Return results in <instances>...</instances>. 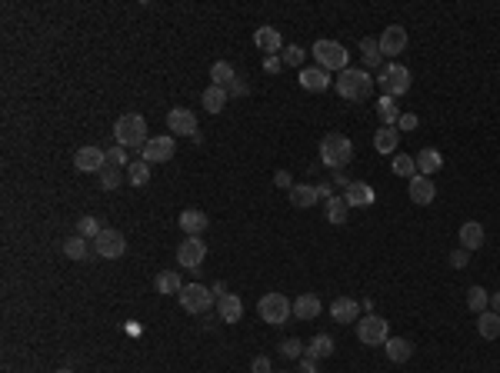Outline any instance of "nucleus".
<instances>
[{
    "label": "nucleus",
    "mask_w": 500,
    "mask_h": 373,
    "mask_svg": "<svg viewBox=\"0 0 500 373\" xmlns=\"http://www.w3.org/2000/svg\"><path fill=\"white\" fill-rule=\"evenodd\" d=\"M334 90L340 94L344 100H367L371 97V90H374V77L367 74V70H360V67H347L344 74L334 80Z\"/></svg>",
    "instance_id": "nucleus-1"
},
{
    "label": "nucleus",
    "mask_w": 500,
    "mask_h": 373,
    "mask_svg": "<svg viewBox=\"0 0 500 373\" xmlns=\"http://www.w3.org/2000/svg\"><path fill=\"white\" fill-rule=\"evenodd\" d=\"M114 140H117V147L124 150H134V147H147V120L140 117V114H124L117 124H114Z\"/></svg>",
    "instance_id": "nucleus-2"
},
{
    "label": "nucleus",
    "mask_w": 500,
    "mask_h": 373,
    "mask_svg": "<svg viewBox=\"0 0 500 373\" xmlns=\"http://www.w3.org/2000/svg\"><path fill=\"white\" fill-rule=\"evenodd\" d=\"M321 160H324L330 170H344L350 160H353V144H350L344 133H327L321 140Z\"/></svg>",
    "instance_id": "nucleus-3"
},
{
    "label": "nucleus",
    "mask_w": 500,
    "mask_h": 373,
    "mask_svg": "<svg viewBox=\"0 0 500 373\" xmlns=\"http://www.w3.org/2000/svg\"><path fill=\"white\" fill-rule=\"evenodd\" d=\"M347 47L344 44H337V40H317L314 44V60H317V67H324L327 74L330 70H347Z\"/></svg>",
    "instance_id": "nucleus-4"
},
{
    "label": "nucleus",
    "mask_w": 500,
    "mask_h": 373,
    "mask_svg": "<svg viewBox=\"0 0 500 373\" xmlns=\"http://www.w3.org/2000/svg\"><path fill=\"white\" fill-rule=\"evenodd\" d=\"M257 313H260L264 324L280 326V324H287V317L294 313V303L284 297V294H264L260 303H257Z\"/></svg>",
    "instance_id": "nucleus-5"
},
{
    "label": "nucleus",
    "mask_w": 500,
    "mask_h": 373,
    "mask_svg": "<svg viewBox=\"0 0 500 373\" xmlns=\"http://www.w3.org/2000/svg\"><path fill=\"white\" fill-rule=\"evenodd\" d=\"M380 87H384V97H403L410 90V70L403 64H387L380 70Z\"/></svg>",
    "instance_id": "nucleus-6"
},
{
    "label": "nucleus",
    "mask_w": 500,
    "mask_h": 373,
    "mask_svg": "<svg viewBox=\"0 0 500 373\" xmlns=\"http://www.w3.org/2000/svg\"><path fill=\"white\" fill-rule=\"evenodd\" d=\"M177 297L187 313H207L214 307V290H207L203 283H184V290Z\"/></svg>",
    "instance_id": "nucleus-7"
},
{
    "label": "nucleus",
    "mask_w": 500,
    "mask_h": 373,
    "mask_svg": "<svg viewBox=\"0 0 500 373\" xmlns=\"http://www.w3.org/2000/svg\"><path fill=\"white\" fill-rule=\"evenodd\" d=\"M177 260H180L184 270L200 274V263L207 260V244H203L200 237H187V240H180V247H177Z\"/></svg>",
    "instance_id": "nucleus-8"
},
{
    "label": "nucleus",
    "mask_w": 500,
    "mask_h": 373,
    "mask_svg": "<svg viewBox=\"0 0 500 373\" xmlns=\"http://www.w3.org/2000/svg\"><path fill=\"white\" fill-rule=\"evenodd\" d=\"M357 340H360L364 347L387 344V320L377 317V313H367L364 320H357Z\"/></svg>",
    "instance_id": "nucleus-9"
},
{
    "label": "nucleus",
    "mask_w": 500,
    "mask_h": 373,
    "mask_svg": "<svg viewBox=\"0 0 500 373\" xmlns=\"http://www.w3.org/2000/svg\"><path fill=\"white\" fill-rule=\"evenodd\" d=\"M94 244H97V257H103V260H121L127 253V237L114 227H103Z\"/></svg>",
    "instance_id": "nucleus-10"
},
{
    "label": "nucleus",
    "mask_w": 500,
    "mask_h": 373,
    "mask_svg": "<svg viewBox=\"0 0 500 373\" xmlns=\"http://www.w3.org/2000/svg\"><path fill=\"white\" fill-rule=\"evenodd\" d=\"M74 167L80 174H100L107 167V150L100 147H80L74 153Z\"/></svg>",
    "instance_id": "nucleus-11"
},
{
    "label": "nucleus",
    "mask_w": 500,
    "mask_h": 373,
    "mask_svg": "<svg viewBox=\"0 0 500 373\" xmlns=\"http://www.w3.org/2000/svg\"><path fill=\"white\" fill-rule=\"evenodd\" d=\"M167 127L171 133H180V137H197V114L187 107H174L167 114Z\"/></svg>",
    "instance_id": "nucleus-12"
},
{
    "label": "nucleus",
    "mask_w": 500,
    "mask_h": 373,
    "mask_svg": "<svg viewBox=\"0 0 500 373\" xmlns=\"http://www.w3.org/2000/svg\"><path fill=\"white\" fill-rule=\"evenodd\" d=\"M174 150H177L174 137H153V140H147L140 160H147V164H167V160H174Z\"/></svg>",
    "instance_id": "nucleus-13"
},
{
    "label": "nucleus",
    "mask_w": 500,
    "mask_h": 373,
    "mask_svg": "<svg viewBox=\"0 0 500 373\" xmlns=\"http://www.w3.org/2000/svg\"><path fill=\"white\" fill-rule=\"evenodd\" d=\"M377 44H380V53H384V57H397V53L407 50V30L400 24H390L384 34H380Z\"/></svg>",
    "instance_id": "nucleus-14"
},
{
    "label": "nucleus",
    "mask_w": 500,
    "mask_h": 373,
    "mask_svg": "<svg viewBox=\"0 0 500 373\" xmlns=\"http://www.w3.org/2000/svg\"><path fill=\"white\" fill-rule=\"evenodd\" d=\"M407 194H410L414 203L427 207V203H434V197H437V187H434V180H430V177L414 174L410 180H407Z\"/></svg>",
    "instance_id": "nucleus-15"
},
{
    "label": "nucleus",
    "mask_w": 500,
    "mask_h": 373,
    "mask_svg": "<svg viewBox=\"0 0 500 373\" xmlns=\"http://www.w3.org/2000/svg\"><path fill=\"white\" fill-rule=\"evenodd\" d=\"M253 44H257L260 53L277 57V53L284 50V37H280V30H277V27H257V30H253Z\"/></svg>",
    "instance_id": "nucleus-16"
},
{
    "label": "nucleus",
    "mask_w": 500,
    "mask_h": 373,
    "mask_svg": "<svg viewBox=\"0 0 500 373\" xmlns=\"http://www.w3.org/2000/svg\"><path fill=\"white\" fill-rule=\"evenodd\" d=\"M300 87L321 94V90H327V87H334V77L327 74L324 67H303V70H300Z\"/></svg>",
    "instance_id": "nucleus-17"
},
{
    "label": "nucleus",
    "mask_w": 500,
    "mask_h": 373,
    "mask_svg": "<svg viewBox=\"0 0 500 373\" xmlns=\"http://www.w3.org/2000/svg\"><path fill=\"white\" fill-rule=\"evenodd\" d=\"M330 317L337 320V324H357L360 320V303L350 297H337L330 303Z\"/></svg>",
    "instance_id": "nucleus-18"
},
{
    "label": "nucleus",
    "mask_w": 500,
    "mask_h": 373,
    "mask_svg": "<svg viewBox=\"0 0 500 373\" xmlns=\"http://www.w3.org/2000/svg\"><path fill=\"white\" fill-rule=\"evenodd\" d=\"M217 313H221L224 324H237V320L244 317V300L237 297V294H224V297H217Z\"/></svg>",
    "instance_id": "nucleus-19"
},
{
    "label": "nucleus",
    "mask_w": 500,
    "mask_h": 373,
    "mask_svg": "<svg viewBox=\"0 0 500 373\" xmlns=\"http://www.w3.org/2000/svg\"><path fill=\"white\" fill-rule=\"evenodd\" d=\"M457 240H460V247L464 250H480L484 247V240H487V233H484V227L477 224V220H467V224L460 227Z\"/></svg>",
    "instance_id": "nucleus-20"
},
{
    "label": "nucleus",
    "mask_w": 500,
    "mask_h": 373,
    "mask_svg": "<svg viewBox=\"0 0 500 373\" xmlns=\"http://www.w3.org/2000/svg\"><path fill=\"white\" fill-rule=\"evenodd\" d=\"M180 230H184L187 237H200V233L207 230V214L197 210V207L184 210V214H180Z\"/></svg>",
    "instance_id": "nucleus-21"
},
{
    "label": "nucleus",
    "mask_w": 500,
    "mask_h": 373,
    "mask_svg": "<svg viewBox=\"0 0 500 373\" xmlns=\"http://www.w3.org/2000/svg\"><path fill=\"white\" fill-rule=\"evenodd\" d=\"M384 350H387L390 363H407V360L414 357V344H410L407 337H387V344H384Z\"/></svg>",
    "instance_id": "nucleus-22"
},
{
    "label": "nucleus",
    "mask_w": 500,
    "mask_h": 373,
    "mask_svg": "<svg viewBox=\"0 0 500 373\" xmlns=\"http://www.w3.org/2000/svg\"><path fill=\"white\" fill-rule=\"evenodd\" d=\"M321 310H324V307H321V300L314 297V294H300V297L294 300V317H297V320H317Z\"/></svg>",
    "instance_id": "nucleus-23"
},
{
    "label": "nucleus",
    "mask_w": 500,
    "mask_h": 373,
    "mask_svg": "<svg viewBox=\"0 0 500 373\" xmlns=\"http://www.w3.org/2000/svg\"><path fill=\"white\" fill-rule=\"evenodd\" d=\"M417 174H424V177H430V174H437L440 167H444V153L440 150H434V147H424L417 157Z\"/></svg>",
    "instance_id": "nucleus-24"
},
{
    "label": "nucleus",
    "mask_w": 500,
    "mask_h": 373,
    "mask_svg": "<svg viewBox=\"0 0 500 373\" xmlns=\"http://www.w3.org/2000/svg\"><path fill=\"white\" fill-rule=\"evenodd\" d=\"M303 357H307V360H324V357H334V337H330V333H317V337L303 347Z\"/></svg>",
    "instance_id": "nucleus-25"
},
{
    "label": "nucleus",
    "mask_w": 500,
    "mask_h": 373,
    "mask_svg": "<svg viewBox=\"0 0 500 373\" xmlns=\"http://www.w3.org/2000/svg\"><path fill=\"white\" fill-rule=\"evenodd\" d=\"M477 333H480L484 340H497L500 337V313L497 310H484V313H477Z\"/></svg>",
    "instance_id": "nucleus-26"
},
{
    "label": "nucleus",
    "mask_w": 500,
    "mask_h": 373,
    "mask_svg": "<svg viewBox=\"0 0 500 373\" xmlns=\"http://www.w3.org/2000/svg\"><path fill=\"white\" fill-rule=\"evenodd\" d=\"M397 144H400L397 127H380V130L374 133V150H377V153H387V157H394Z\"/></svg>",
    "instance_id": "nucleus-27"
},
{
    "label": "nucleus",
    "mask_w": 500,
    "mask_h": 373,
    "mask_svg": "<svg viewBox=\"0 0 500 373\" xmlns=\"http://www.w3.org/2000/svg\"><path fill=\"white\" fill-rule=\"evenodd\" d=\"M344 197H347L350 207H371V203H374V190H371L364 180H353L347 190H344Z\"/></svg>",
    "instance_id": "nucleus-28"
},
{
    "label": "nucleus",
    "mask_w": 500,
    "mask_h": 373,
    "mask_svg": "<svg viewBox=\"0 0 500 373\" xmlns=\"http://www.w3.org/2000/svg\"><path fill=\"white\" fill-rule=\"evenodd\" d=\"M290 203H294L297 210L314 207V203H317V187H314V183H294V187H290Z\"/></svg>",
    "instance_id": "nucleus-29"
},
{
    "label": "nucleus",
    "mask_w": 500,
    "mask_h": 373,
    "mask_svg": "<svg viewBox=\"0 0 500 373\" xmlns=\"http://www.w3.org/2000/svg\"><path fill=\"white\" fill-rule=\"evenodd\" d=\"M153 287H157V294H164V297H174V294L184 290V283H180V274H177V270H164V274H157Z\"/></svg>",
    "instance_id": "nucleus-30"
},
{
    "label": "nucleus",
    "mask_w": 500,
    "mask_h": 373,
    "mask_svg": "<svg viewBox=\"0 0 500 373\" xmlns=\"http://www.w3.org/2000/svg\"><path fill=\"white\" fill-rule=\"evenodd\" d=\"M210 80H214L217 87H224V90H230V87H234V83H237L240 77L234 74V67H230L227 60H217V64L210 67Z\"/></svg>",
    "instance_id": "nucleus-31"
},
{
    "label": "nucleus",
    "mask_w": 500,
    "mask_h": 373,
    "mask_svg": "<svg viewBox=\"0 0 500 373\" xmlns=\"http://www.w3.org/2000/svg\"><path fill=\"white\" fill-rule=\"evenodd\" d=\"M203 107H207V114H221L224 110V103H227V90L224 87H217V83H210L207 90H203Z\"/></svg>",
    "instance_id": "nucleus-32"
},
{
    "label": "nucleus",
    "mask_w": 500,
    "mask_h": 373,
    "mask_svg": "<svg viewBox=\"0 0 500 373\" xmlns=\"http://www.w3.org/2000/svg\"><path fill=\"white\" fill-rule=\"evenodd\" d=\"M360 57H364V64H367V70H374L384 64V53H380V44L371 40V37H364L360 40Z\"/></svg>",
    "instance_id": "nucleus-33"
},
{
    "label": "nucleus",
    "mask_w": 500,
    "mask_h": 373,
    "mask_svg": "<svg viewBox=\"0 0 500 373\" xmlns=\"http://www.w3.org/2000/svg\"><path fill=\"white\" fill-rule=\"evenodd\" d=\"M147 180H150L147 160H134V164L127 167V183H130V187H147Z\"/></svg>",
    "instance_id": "nucleus-34"
},
{
    "label": "nucleus",
    "mask_w": 500,
    "mask_h": 373,
    "mask_svg": "<svg viewBox=\"0 0 500 373\" xmlns=\"http://www.w3.org/2000/svg\"><path fill=\"white\" fill-rule=\"evenodd\" d=\"M390 170H394V177H410L417 174V160L410 157V153H394V160H390Z\"/></svg>",
    "instance_id": "nucleus-35"
},
{
    "label": "nucleus",
    "mask_w": 500,
    "mask_h": 373,
    "mask_svg": "<svg viewBox=\"0 0 500 373\" xmlns=\"http://www.w3.org/2000/svg\"><path fill=\"white\" fill-rule=\"evenodd\" d=\"M347 210H350L347 197H330L327 200V220H330V224H344V220H347Z\"/></svg>",
    "instance_id": "nucleus-36"
},
{
    "label": "nucleus",
    "mask_w": 500,
    "mask_h": 373,
    "mask_svg": "<svg viewBox=\"0 0 500 373\" xmlns=\"http://www.w3.org/2000/svg\"><path fill=\"white\" fill-rule=\"evenodd\" d=\"M377 117L384 120V127H397L400 110L394 107V97H380V103H377Z\"/></svg>",
    "instance_id": "nucleus-37"
},
{
    "label": "nucleus",
    "mask_w": 500,
    "mask_h": 373,
    "mask_svg": "<svg viewBox=\"0 0 500 373\" xmlns=\"http://www.w3.org/2000/svg\"><path fill=\"white\" fill-rule=\"evenodd\" d=\"M467 307H471L474 313H484V310L490 307V294H487L484 287H471V290H467Z\"/></svg>",
    "instance_id": "nucleus-38"
},
{
    "label": "nucleus",
    "mask_w": 500,
    "mask_h": 373,
    "mask_svg": "<svg viewBox=\"0 0 500 373\" xmlns=\"http://www.w3.org/2000/svg\"><path fill=\"white\" fill-rule=\"evenodd\" d=\"M100 220L97 217H80V224H77V237H84V240H97L100 237Z\"/></svg>",
    "instance_id": "nucleus-39"
},
{
    "label": "nucleus",
    "mask_w": 500,
    "mask_h": 373,
    "mask_svg": "<svg viewBox=\"0 0 500 373\" xmlns=\"http://www.w3.org/2000/svg\"><path fill=\"white\" fill-rule=\"evenodd\" d=\"M121 183H124V174H121V167H110V164H107V167L100 170V187H103V190H117Z\"/></svg>",
    "instance_id": "nucleus-40"
},
{
    "label": "nucleus",
    "mask_w": 500,
    "mask_h": 373,
    "mask_svg": "<svg viewBox=\"0 0 500 373\" xmlns=\"http://www.w3.org/2000/svg\"><path fill=\"white\" fill-rule=\"evenodd\" d=\"M277 353H280L284 360H300V357H303V344H300L297 337H287V340H280Z\"/></svg>",
    "instance_id": "nucleus-41"
},
{
    "label": "nucleus",
    "mask_w": 500,
    "mask_h": 373,
    "mask_svg": "<svg viewBox=\"0 0 500 373\" xmlns=\"http://www.w3.org/2000/svg\"><path fill=\"white\" fill-rule=\"evenodd\" d=\"M64 253H67L71 260H84V257H87V244H84V237H71V240H64Z\"/></svg>",
    "instance_id": "nucleus-42"
},
{
    "label": "nucleus",
    "mask_w": 500,
    "mask_h": 373,
    "mask_svg": "<svg viewBox=\"0 0 500 373\" xmlns=\"http://www.w3.org/2000/svg\"><path fill=\"white\" fill-rule=\"evenodd\" d=\"M303 57H307V50L297 47V44H290V47L280 53V60H284L287 67H300V64H303Z\"/></svg>",
    "instance_id": "nucleus-43"
},
{
    "label": "nucleus",
    "mask_w": 500,
    "mask_h": 373,
    "mask_svg": "<svg viewBox=\"0 0 500 373\" xmlns=\"http://www.w3.org/2000/svg\"><path fill=\"white\" fill-rule=\"evenodd\" d=\"M467 263H471V250H464V247L450 250V267H453V270H464Z\"/></svg>",
    "instance_id": "nucleus-44"
},
{
    "label": "nucleus",
    "mask_w": 500,
    "mask_h": 373,
    "mask_svg": "<svg viewBox=\"0 0 500 373\" xmlns=\"http://www.w3.org/2000/svg\"><path fill=\"white\" fill-rule=\"evenodd\" d=\"M107 164H110V167H130V164H127V150L124 147L107 150Z\"/></svg>",
    "instance_id": "nucleus-45"
},
{
    "label": "nucleus",
    "mask_w": 500,
    "mask_h": 373,
    "mask_svg": "<svg viewBox=\"0 0 500 373\" xmlns=\"http://www.w3.org/2000/svg\"><path fill=\"white\" fill-rule=\"evenodd\" d=\"M250 373H274V370H271V357H253Z\"/></svg>",
    "instance_id": "nucleus-46"
},
{
    "label": "nucleus",
    "mask_w": 500,
    "mask_h": 373,
    "mask_svg": "<svg viewBox=\"0 0 500 373\" xmlns=\"http://www.w3.org/2000/svg\"><path fill=\"white\" fill-rule=\"evenodd\" d=\"M274 183H277V187H284V190L290 194V187H294V177L287 174V170H277V174H274Z\"/></svg>",
    "instance_id": "nucleus-47"
},
{
    "label": "nucleus",
    "mask_w": 500,
    "mask_h": 373,
    "mask_svg": "<svg viewBox=\"0 0 500 373\" xmlns=\"http://www.w3.org/2000/svg\"><path fill=\"white\" fill-rule=\"evenodd\" d=\"M397 130H417V114H400Z\"/></svg>",
    "instance_id": "nucleus-48"
},
{
    "label": "nucleus",
    "mask_w": 500,
    "mask_h": 373,
    "mask_svg": "<svg viewBox=\"0 0 500 373\" xmlns=\"http://www.w3.org/2000/svg\"><path fill=\"white\" fill-rule=\"evenodd\" d=\"M297 373H317V360H307V357H300Z\"/></svg>",
    "instance_id": "nucleus-49"
},
{
    "label": "nucleus",
    "mask_w": 500,
    "mask_h": 373,
    "mask_svg": "<svg viewBox=\"0 0 500 373\" xmlns=\"http://www.w3.org/2000/svg\"><path fill=\"white\" fill-rule=\"evenodd\" d=\"M280 64H284L280 57H267V60H264V70H267V74H277V70H280Z\"/></svg>",
    "instance_id": "nucleus-50"
},
{
    "label": "nucleus",
    "mask_w": 500,
    "mask_h": 373,
    "mask_svg": "<svg viewBox=\"0 0 500 373\" xmlns=\"http://www.w3.org/2000/svg\"><path fill=\"white\" fill-rule=\"evenodd\" d=\"M330 187H334V183H321V187H317V200H330V197H337V194H334Z\"/></svg>",
    "instance_id": "nucleus-51"
},
{
    "label": "nucleus",
    "mask_w": 500,
    "mask_h": 373,
    "mask_svg": "<svg viewBox=\"0 0 500 373\" xmlns=\"http://www.w3.org/2000/svg\"><path fill=\"white\" fill-rule=\"evenodd\" d=\"M350 183H353V180H347V177H344V170H337V174H334V187H344V190H347Z\"/></svg>",
    "instance_id": "nucleus-52"
},
{
    "label": "nucleus",
    "mask_w": 500,
    "mask_h": 373,
    "mask_svg": "<svg viewBox=\"0 0 500 373\" xmlns=\"http://www.w3.org/2000/svg\"><path fill=\"white\" fill-rule=\"evenodd\" d=\"M360 310H367V313H374V300L367 297V300H360Z\"/></svg>",
    "instance_id": "nucleus-53"
},
{
    "label": "nucleus",
    "mask_w": 500,
    "mask_h": 373,
    "mask_svg": "<svg viewBox=\"0 0 500 373\" xmlns=\"http://www.w3.org/2000/svg\"><path fill=\"white\" fill-rule=\"evenodd\" d=\"M490 310H497V313H500V294H494V297H490Z\"/></svg>",
    "instance_id": "nucleus-54"
},
{
    "label": "nucleus",
    "mask_w": 500,
    "mask_h": 373,
    "mask_svg": "<svg viewBox=\"0 0 500 373\" xmlns=\"http://www.w3.org/2000/svg\"><path fill=\"white\" fill-rule=\"evenodd\" d=\"M57 373H74V370H67V367H64V370H57Z\"/></svg>",
    "instance_id": "nucleus-55"
},
{
    "label": "nucleus",
    "mask_w": 500,
    "mask_h": 373,
    "mask_svg": "<svg viewBox=\"0 0 500 373\" xmlns=\"http://www.w3.org/2000/svg\"><path fill=\"white\" fill-rule=\"evenodd\" d=\"M280 373H290V370H280Z\"/></svg>",
    "instance_id": "nucleus-56"
}]
</instances>
